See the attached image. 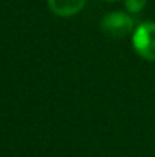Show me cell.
Masks as SVG:
<instances>
[{
	"instance_id": "cell-1",
	"label": "cell",
	"mask_w": 155,
	"mask_h": 157,
	"mask_svg": "<svg viewBox=\"0 0 155 157\" xmlns=\"http://www.w3.org/2000/svg\"><path fill=\"white\" fill-rule=\"evenodd\" d=\"M132 46L142 58L155 61V23H142L134 31Z\"/></svg>"
},
{
	"instance_id": "cell-2",
	"label": "cell",
	"mask_w": 155,
	"mask_h": 157,
	"mask_svg": "<svg viewBox=\"0 0 155 157\" xmlns=\"http://www.w3.org/2000/svg\"><path fill=\"white\" fill-rule=\"evenodd\" d=\"M101 28L111 38H123L134 31V20L125 12H109L103 15Z\"/></svg>"
},
{
	"instance_id": "cell-3",
	"label": "cell",
	"mask_w": 155,
	"mask_h": 157,
	"mask_svg": "<svg viewBox=\"0 0 155 157\" xmlns=\"http://www.w3.org/2000/svg\"><path fill=\"white\" fill-rule=\"evenodd\" d=\"M47 2L52 12L61 17H70L78 14L84 8L87 0H47Z\"/></svg>"
},
{
	"instance_id": "cell-4",
	"label": "cell",
	"mask_w": 155,
	"mask_h": 157,
	"mask_svg": "<svg viewBox=\"0 0 155 157\" xmlns=\"http://www.w3.org/2000/svg\"><path fill=\"white\" fill-rule=\"evenodd\" d=\"M146 5V0H125V6L129 12H140Z\"/></svg>"
},
{
	"instance_id": "cell-5",
	"label": "cell",
	"mask_w": 155,
	"mask_h": 157,
	"mask_svg": "<svg viewBox=\"0 0 155 157\" xmlns=\"http://www.w3.org/2000/svg\"><path fill=\"white\" fill-rule=\"evenodd\" d=\"M109 2H114V0H109Z\"/></svg>"
}]
</instances>
